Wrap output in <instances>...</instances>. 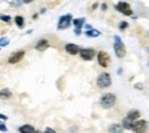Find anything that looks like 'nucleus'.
I'll use <instances>...</instances> for the list:
<instances>
[{"mask_svg":"<svg viewBox=\"0 0 149 133\" xmlns=\"http://www.w3.org/2000/svg\"><path fill=\"white\" fill-rule=\"evenodd\" d=\"M0 95H1L2 99H5V97H10V96H12V92H10L8 88H2L1 92H0Z\"/></svg>","mask_w":149,"mask_h":133,"instance_id":"nucleus-17","label":"nucleus"},{"mask_svg":"<svg viewBox=\"0 0 149 133\" xmlns=\"http://www.w3.org/2000/svg\"><path fill=\"white\" fill-rule=\"evenodd\" d=\"M123 132V126L119 124H111L109 126V133H122Z\"/></svg>","mask_w":149,"mask_h":133,"instance_id":"nucleus-13","label":"nucleus"},{"mask_svg":"<svg viewBox=\"0 0 149 133\" xmlns=\"http://www.w3.org/2000/svg\"><path fill=\"white\" fill-rule=\"evenodd\" d=\"M22 2H23V0H16V1H12L10 5H12V6H15V7H19Z\"/></svg>","mask_w":149,"mask_h":133,"instance_id":"nucleus-22","label":"nucleus"},{"mask_svg":"<svg viewBox=\"0 0 149 133\" xmlns=\"http://www.w3.org/2000/svg\"><path fill=\"white\" fill-rule=\"evenodd\" d=\"M15 23H16V25L19 26V29H22L24 26V19L22 16H16L15 17Z\"/></svg>","mask_w":149,"mask_h":133,"instance_id":"nucleus-18","label":"nucleus"},{"mask_svg":"<svg viewBox=\"0 0 149 133\" xmlns=\"http://www.w3.org/2000/svg\"><path fill=\"white\" fill-rule=\"evenodd\" d=\"M139 117H140V111H139V110H136V109L131 110L130 113L126 115V116L123 118V120H122L123 127L126 129V130H132L133 126H134L135 120H136Z\"/></svg>","mask_w":149,"mask_h":133,"instance_id":"nucleus-1","label":"nucleus"},{"mask_svg":"<svg viewBox=\"0 0 149 133\" xmlns=\"http://www.w3.org/2000/svg\"><path fill=\"white\" fill-rule=\"evenodd\" d=\"M24 51H17V52H15V53H13L10 56L8 57V62L10 63V64H14V63H17L19 62L23 57H24Z\"/></svg>","mask_w":149,"mask_h":133,"instance_id":"nucleus-10","label":"nucleus"},{"mask_svg":"<svg viewBox=\"0 0 149 133\" xmlns=\"http://www.w3.org/2000/svg\"><path fill=\"white\" fill-rule=\"evenodd\" d=\"M115 42H113V51L116 53V55L118 57H124L126 54V51H125V46H124V42L122 41V39L119 36H115Z\"/></svg>","mask_w":149,"mask_h":133,"instance_id":"nucleus-2","label":"nucleus"},{"mask_svg":"<svg viewBox=\"0 0 149 133\" xmlns=\"http://www.w3.org/2000/svg\"><path fill=\"white\" fill-rule=\"evenodd\" d=\"M0 41H1V42H0V46H1V47H5V46H7V45L9 44V40L7 38H5V37H2V38L0 39Z\"/></svg>","mask_w":149,"mask_h":133,"instance_id":"nucleus-19","label":"nucleus"},{"mask_svg":"<svg viewBox=\"0 0 149 133\" xmlns=\"http://www.w3.org/2000/svg\"><path fill=\"white\" fill-rule=\"evenodd\" d=\"M48 47H49V42H48L47 39H40V40H38V42L36 44V49L40 51V52L47 49Z\"/></svg>","mask_w":149,"mask_h":133,"instance_id":"nucleus-11","label":"nucleus"},{"mask_svg":"<svg viewBox=\"0 0 149 133\" xmlns=\"http://www.w3.org/2000/svg\"><path fill=\"white\" fill-rule=\"evenodd\" d=\"M0 117H1V119H7V117H6L3 114H0Z\"/></svg>","mask_w":149,"mask_h":133,"instance_id":"nucleus-29","label":"nucleus"},{"mask_svg":"<svg viewBox=\"0 0 149 133\" xmlns=\"http://www.w3.org/2000/svg\"><path fill=\"white\" fill-rule=\"evenodd\" d=\"M1 21L9 23L10 22V16H8V15H1Z\"/></svg>","mask_w":149,"mask_h":133,"instance_id":"nucleus-21","label":"nucleus"},{"mask_svg":"<svg viewBox=\"0 0 149 133\" xmlns=\"http://www.w3.org/2000/svg\"><path fill=\"white\" fill-rule=\"evenodd\" d=\"M80 33H81V31H80L79 29H74V35H76V36H79Z\"/></svg>","mask_w":149,"mask_h":133,"instance_id":"nucleus-26","label":"nucleus"},{"mask_svg":"<svg viewBox=\"0 0 149 133\" xmlns=\"http://www.w3.org/2000/svg\"><path fill=\"white\" fill-rule=\"evenodd\" d=\"M115 9L118 10L119 13L124 14V15H127V16H131L133 14V12L131 9V6L125 1H119L117 5H115Z\"/></svg>","mask_w":149,"mask_h":133,"instance_id":"nucleus-6","label":"nucleus"},{"mask_svg":"<svg viewBox=\"0 0 149 133\" xmlns=\"http://www.w3.org/2000/svg\"><path fill=\"white\" fill-rule=\"evenodd\" d=\"M19 131L21 133H33L35 132V129H33V126L32 125H23V126H21L19 129Z\"/></svg>","mask_w":149,"mask_h":133,"instance_id":"nucleus-14","label":"nucleus"},{"mask_svg":"<svg viewBox=\"0 0 149 133\" xmlns=\"http://www.w3.org/2000/svg\"><path fill=\"white\" fill-rule=\"evenodd\" d=\"M0 129H1V131H2V132H6V131H7V127L5 126V124H3V123H1V124H0Z\"/></svg>","mask_w":149,"mask_h":133,"instance_id":"nucleus-23","label":"nucleus"},{"mask_svg":"<svg viewBox=\"0 0 149 133\" xmlns=\"http://www.w3.org/2000/svg\"><path fill=\"white\" fill-rule=\"evenodd\" d=\"M79 55L85 61H91L95 56V51L92 49V48H83V49H80Z\"/></svg>","mask_w":149,"mask_h":133,"instance_id":"nucleus-9","label":"nucleus"},{"mask_svg":"<svg viewBox=\"0 0 149 133\" xmlns=\"http://www.w3.org/2000/svg\"><path fill=\"white\" fill-rule=\"evenodd\" d=\"M147 127H148L147 120L141 119V120H136V122L134 123V126H133L132 130L134 131V133H143L147 130Z\"/></svg>","mask_w":149,"mask_h":133,"instance_id":"nucleus-8","label":"nucleus"},{"mask_svg":"<svg viewBox=\"0 0 149 133\" xmlns=\"http://www.w3.org/2000/svg\"><path fill=\"white\" fill-rule=\"evenodd\" d=\"M129 26V23L127 22H120V24H119V29L120 30H124V29H126Z\"/></svg>","mask_w":149,"mask_h":133,"instance_id":"nucleus-20","label":"nucleus"},{"mask_svg":"<svg viewBox=\"0 0 149 133\" xmlns=\"http://www.w3.org/2000/svg\"><path fill=\"white\" fill-rule=\"evenodd\" d=\"M33 0H23V2L24 3H30V2H32Z\"/></svg>","mask_w":149,"mask_h":133,"instance_id":"nucleus-28","label":"nucleus"},{"mask_svg":"<svg viewBox=\"0 0 149 133\" xmlns=\"http://www.w3.org/2000/svg\"><path fill=\"white\" fill-rule=\"evenodd\" d=\"M65 51H67V53H69L71 55H76L80 52V48L74 44H68V45H65Z\"/></svg>","mask_w":149,"mask_h":133,"instance_id":"nucleus-12","label":"nucleus"},{"mask_svg":"<svg viewBox=\"0 0 149 133\" xmlns=\"http://www.w3.org/2000/svg\"><path fill=\"white\" fill-rule=\"evenodd\" d=\"M115 101H116V96L112 93H107V94H103L100 99V104L108 109V108H111L112 106L115 104Z\"/></svg>","mask_w":149,"mask_h":133,"instance_id":"nucleus-4","label":"nucleus"},{"mask_svg":"<svg viewBox=\"0 0 149 133\" xmlns=\"http://www.w3.org/2000/svg\"><path fill=\"white\" fill-rule=\"evenodd\" d=\"M72 24L76 26V29H81L83 25H85V19L84 17H80V19H74L72 21Z\"/></svg>","mask_w":149,"mask_h":133,"instance_id":"nucleus-15","label":"nucleus"},{"mask_svg":"<svg viewBox=\"0 0 149 133\" xmlns=\"http://www.w3.org/2000/svg\"><path fill=\"white\" fill-rule=\"evenodd\" d=\"M97 62H99V64L101 67L107 68L109 65V63H110V55L104 51H100L97 53Z\"/></svg>","mask_w":149,"mask_h":133,"instance_id":"nucleus-7","label":"nucleus"},{"mask_svg":"<svg viewBox=\"0 0 149 133\" xmlns=\"http://www.w3.org/2000/svg\"><path fill=\"white\" fill-rule=\"evenodd\" d=\"M33 133H41V132H40V131H35Z\"/></svg>","mask_w":149,"mask_h":133,"instance_id":"nucleus-31","label":"nucleus"},{"mask_svg":"<svg viewBox=\"0 0 149 133\" xmlns=\"http://www.w3.org/2000/svg\"><path fill=\"white\" fill-rule=\"evenodd\" d=\"M72 15L71 14H65L63 16H61L58 19V23H57V29L58 30H64L70 26V24L72 23Z\"/></svg>","mask_w":149,"mask_h":133,"instance_id":"nucleus-5","label":"nucleus"},{"mask_svg":"<svg viewBox=\"0 0 149 133\" xmlns=\"http://www.w3.org/2000/svg\"><path fill=\"white\" fill-rule=\"evenodd\" d=\"M44 133H55V131L53 130V129H51V127H47L46 130H45V132Z\"/></svg>","mask_w":149,"mask_h":133,"instance_id":"nucleus-24","label":"nucleus"},{"mask_svg":"<svg viewBox=\"0 0 149 133\" xmlns=\"http://www.w3.org/2000/svg\"><path fill=\"white\" fill-rule=\"evenodd\" d=\"M96 7H97V3H94V5H93V7H92V8H93V9H95Z\"/></svg>","mask_w":149,"mask_h":133,"instance_id":"nucleus-30","label":"nucleus"},{"mask_svg":"<svg viewBox=\"0 0 149 133\" xmlns=\"http://www.w3.org/2000/svg\"><path fill=\"white\" fill-rule=\"evenodd\" d=\"M96 85L97 87L100 88H106V87H109L111 85V77L108 72H102L97 76L96 79Z\"/></svg>","mask_w":149,"mask_h":133,"instance_id":"nucleus-3","label":"nucleus"},{"mask_svg":"<svg viewBox=\"0 0 149 133\" xmlns=\"http://www.w3.org/2000/svg\"><path fill=\"white\" fill-rule=\"evenodd\" d=\"M85 35L87 36V37H97V36H100V31H97V30H94V29H91V30H87L86 32H85Z\"/></svg>","mask_w":149,"mask_h":133,"instance_id":"nucleus-16","label":"nucleus"},{"mask_svg":"<svg viewBox=\"0 0 149 133\" xmlns=\"http://www.w3.org/2000/svg\"><path fill=\"white\" fill-rule=\"evenodd\" d=\"M134 86H135V87H136L138 90H142V88H143V85H142V84H140V83H138V84H135Z\"/></svg>","mask_w":149,"mask_h":133,"instance_id":"nucleus-25","label":"nucleus"},{"mask_svg":"<svg viewBox=\"0 0 149 133\" xmlns=\"http://www.w3.org/2000/svg\"><path fill=\"white\" fill-rule=\"evenodd\" d=\"M101 8H102V10H106V9L108 8V6H107V3H102V6H101Z\"/></svg>","mask_w":149,"mask_h":133,"instance_id":"nucleus-27","label":"nucleus"}]
</instances>
